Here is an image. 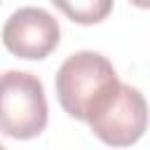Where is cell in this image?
Here are the masks:
<instances>
[{"instance_id": "cell-1", "label": "cell", "mask_w": 150, "mask_h": 150, "mask_svg": "<svg viewBox=\"0 0 150 150\" xmlns=\"http://www.w3.org/2000/svg\"><path fill=\"white\" fill-rule=\"evenodd\" d=\"M117 82L120 80L112 63L103 54L89 49L70 54L54 77L56 98L61 108L70 117L82 122H87V115L98 103V98L108 94Z\"/></svg>"}, {"instance_id": "cell-2", "label": "cell", "mask_w": 150, "mask_h": 150, "mask_svg": "<svg viewBox=\"0 0 150 150\" xmlns=\"http://www.w3.org/2000/svg\"><path fill=\"white\" fill-rule=\"evenodd\" d=\"M49 105L42 82L26 70L0 75V134L26 141L45 131Z\"/></svg>"}, {"instance_id": "cell-3", "label": "cell", "mask_w": 150, "mask_h": 150, "mask_svg": "<svg viewBox=\"0 0 150 150\" xmlns=\"http://www.w3.org/2000/svg\"><path fill=\"white\" fill-rule=\"evenodd\" d=\"M87 124L108 145H134L148 129V103L136 87L117 82L91 108Z\"/></svg>"}, {"instance_id": "cell-4", "label": "cell", "mask_w": 150, "mask_h": 150, "mask_svg": "<svg viewBox=\"0 0 150 150\" xmlns=\"http://www.w3.org/2000/svg\"><path fill=\"white\" fill-rule=\"evenodd\" d=\"M61 40L59 21L42 7H21L2 26V45L19 59H45Z\"/></svg>"}, {"instance_id": "cell-5", "label": "cell", "mask_w": 150, "mask_h": 150, "mask_svg": "<svg viewBox=\"0 0 150 150\" xmlns=\"http://www.w3.org/2000/svg\"><path fill=\"white\" fill-rule=\"evenodd\" d=\"M52 5H56V9H61L70 21L82 26L101 23L112 12V0H52Z\"/></svg>"}, {"instance_id": "cell-6", "label": "cell", "mask_w": 150, "mask_h": 150, "mask_svg": "<svg viewBox=\"0 0 150 150\" xmlns=\"http://www.w3.org/2000/svg\"><path fill=\"white\" fill-rule=\"evenodd\" d=\"M131 5H136V7H143V9H150V0H129Z\"/></svg>"}]
</instances>
